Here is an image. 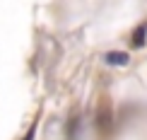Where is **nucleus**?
<instances>
[{
  "instance_id": "nucleus-1",
  "label": "nucleus",
  "mask_w": 147,
  "mask_h": 140,
  "mask_svg": "<svg viewBox=\"0 0 147 140\" xmlns=\"http://www.w3.org/2000/svg\"><path fill=\"white\" fill-rule=\"evenodd\" d=\"M104 60H106L109 65H125V63H128V53H123V51H111V53L104 56Z\"/></svg>"
},
{
  "instance_id": "nucleus-2",
  "label": "nucleus",
  "mask_w": 147,
  "mask_h": 140,
  "mask_svg": "<svg viewBox=\"0 0 147 140\" xmlns=\"http://www.w3.org/2000/svg\"><path fill=\"white\" fill-rule=\"evenodd\" d=\"M145 39H147V27H145V24H140V27L135 29V34H133V48L145 46Z\"/></svg>"
}]
</instances>
